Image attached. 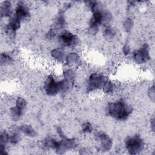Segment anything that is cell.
<instances>
[{"label": "cell", "instance_id": "1", "mask_svg": "<svg viewBox=\"0 0 155 155\" xmlns=\"http://www.w3.org/2000/svg\"><path fill=\"white\" fill-rule=\"evenodd\" d=\"M108 114L118 120H126L132 112L131 107L123 99L108 104L107 107Z\"/></svg>", "mask_w": 155, "mask_h": 155}, {"label": "cell", "instance_id": "2", "mask_svg": "<svg viewBox=\"0 0 155 155\" xmlns=\"http://www.w3.org/2000/svg\"><path fill=\"white\" fill-rule=\"evenodd\" d=\"M69 83L65 79L56 81L52 76L47 78L45 85L44 90L49 96H55L60 91H65L68 89Z\"/></svg>", "mask_w": 155, "mask_h": 155}, {"label": "cell", "instance_id": "3", "mask_svg": "<svg viewBox=\"0 0 155 155\" xmlns=\"http://www.w3.org/2000/svg\"><path fill=\"white\" fill-rule=\"evenodd\" d=\"M125 145L130 154H136L144 148L145 143L141 137L136 134L128 137L125 139Z\"/></svg>", "mask_w": 155, "mask_h": 155}, {"label": "cell", "instance_id": "4", "mask_svg": "<svg viewBox=\"0 0 155 155\" xmlns=\"http://www.w3.org/2000/svg\"><path fill=\"white\" fill-rule=\"evenodd\" d=\"M106 80L105 78L99 73H92L89 76L87 81V90L88 91H93L102 88Z\"/></svg>", "mask_w": 155, "mask_h": 155}, {"label": "cell", "instance_id": "5", "mask_svg": "<svg viewBox=\"0 0 155 155\" xmlns=\"http://www.w3.org/2000/svg\"><path fill=\"white\" fill-rule=\"evenodd\" d=\"M61 44L64 47H72L78 44L79 39L78 36L68 31H64L59 36Z\"/></svg>", "mask_w": 155, "mask_h": 155}, {"label": "cell", "instance_id": "6", "mask_svg": "<svg viewBox=\"0 0 155 155\" xmlns=\"http://www.w3.org/2000/svg\"><path fill=\"white\" fill-rule=\"evenodd\" d=\"M134 61L139 64L147 62L150 59L148 46L145 44L140 48L136 50L133 55Z\"/></svg>", "mask_w": 155, "mask_h": 155}, {"label": "cell", "instance_id": "7", "mask_svg": "<svg viewBox=\"0 0 155 155\" xmlns=\"http://www.w3.org/2000/svg\"><path fill=\"white\" fill-rule=\"evenodd\" d=\"M95 137L99 142V148L103 151H108L112 146L111 139L106 133L98 132L95 134Z\"/></svg>", "mask_w": 155, "mask_h": 155}, {"label": "cell", "instance_id": "8", "mask_svg": "<svg viewBox=\"0 0 155 155\" xmlns=\"http://www.w3.org/2000/svg\"><path fill=\"white\" fill-rule=\"evenodd\" d=\"M14 15L22 21L29 17V9L23 2H19L17 4V5L15 8Z\"/></svg>", "mask_w": 155, "mask_h": 155}, {"label": "cell", "instance_id": "9", "mask_svg": "<svg viewBox=\"0 0 155 155\" xmlns=\"http://www.w3.org/2000/svg\"><path fill=\"white\" fill-rule=\"evenodd\" d=\"M12 13V4L11 2L4 1L1 5V16L2 17H10Z\"/></svg>", "mask_w": 155, "mask_h": 155}, {"label": "cell", "instance_id": "10", "mask_svg": "<svg viewBox=\"0 0 155 155\" xmlns=\"http://www.w3.org/2000/svg\"><path fill=\"white\" fill-rule=\"evenodd\" d=\"M20 131L22 132L23 134L25 135L30 137H35L37 134L36 130L33 128L32 126L27 124H24L22 125L19 127Z\"/></svg>", "mask_w": 155, "mask_h": 155}, {"label": "cell", "instance_id": "11", "mask_svg": "<svg viewBox=\"0 0 155 155\" xmlns=\"http://www.w3.org/2000/svg\"><path fill=\"white\" fill-rule=\"evenodd\" d=\"M23 113H24V110L18 108L16 106L11 108L10 110V116L12 119L15 121L19 120L23 115Z\"/></svg>", "mask_w": 155, "mask_h": 155}, {"label": "cell", "instance_id": "12", "mask_svg": "<svg viewBox=\"0 0 155 155\" xmlns=\"http://www.w3.org/2000/svg\"><path fill=\"white\" fill-rule=\"evenodd\" d=\"M51 56L54 59L58 61H61L65 57L64 50L62 48H54L51 51Z\"/></svg>", "mask_w": 155, "mask_h": 155}, {"label": "cell", "instance_id": "13", "mask_svg": "<svg viewBox=\"0 0 155 155\" xmlns=\"http://www.w3.org/2000/svg\"><path fill=\"white\" fill-rule=\"evenodd\" d=\"M65 60L67 64H71V65L76 64L78 62L79 60V57L78 54H76V53H70L66 56Z\"/></svg>", "mask_w": 155, "mask_h": 155}, {"label": "cell", "instance_id": "14", "mask_svg": "<svg viewBox=\"0 0 155 155\" xmlns=\"http://www.w3.org/2000/svg\"><path fill=\"white\" fill-rule=\"evenodd\" d=\"M103 91L106 93H111L115 88L114 84L110 81L106 80L102 87Z\"/></svg>", "mask_w": 155, "mask_h": 155}, {"label": "cell", "instance_id": "15", "mask_svg": "<svg viewBox=\"0 0 155 155\" xmlns=\"http://www.w3.org/2000/svg\"><path fill=\"white\" fill-rule=\"evenodd\" d=\"M65 25V18L64 17V15L62 14L59 15V16L56 18L54 24V30L56 29H60L62 28Z\"/></svg>", "mask_w": 155, "mask_h": 155}, {"label": "cell", "instance_id": "16", "mask_svg": "<svg viewBox=\"0 0 155 155\" xmlns=\"http://www.w3.org/2000/svg\"><path fill=\"white\" fill-rule=\"evenodd\" d=\"M64 79H65L67 82H73L75 78L74 72L73 71V70L67 69L64 72Z\"/></svg>", "mask_w": 155, "mask_h": 155}, {"label": "cell", "instance_id": "17", "mask_svg": "<svg viewBox=\"0 0 155 155\" xmlns=\"http://www.w3.org/2000/svg\"><path fill=\"white\" fill-rule=\"evenodd\" d=\"M10 134L5 130L2 131L0 135V145L5 146L9 142Z\"/></svg>", "mask_w": 155, "mask_h": 155}, {"label": "cell", "instance_id": "18", "mask_svg": "<svg viewBox=\"0 0 155 155\" xmlns=\"http://www.w3.org/2000/svg\"><path fill=\"white\" fill-rule=\"evenodd\" d=\"M54 139L50 137H47L44 139L42 142V146L45 150H50V148H53V143Z\"/></svg>", "mask_w": 155, "mask_h": 155}, {"label": "cell", "instance_id": "19", "mask_svg": "<svg viewBox=\"0 0 155 155\" xmlns=\"http://www.w3.org/2000/svg\"><path fill=\"white\" fill-rule=\"evenodd\" d=\"M12 62V58L7 53H3L1 55V62L2 64H7Z\"/></svg>", "mask_w": 155, "mask_h": 155}, {"label": "cell", "instance_id": "20", "mask_svg": "<svg viewBox=\"0 0 155 155\" xmlns=\"http://www.w3.org/2000/svg\"><path fill=\"white\" fill-rule=\"evenodd\" d=\"M15 106L24 110L27 106V102L25 99L22 97H18L16 101Z\"/></svg>", "mask_w": 155, "mask_h": 155}, {"label": "cell", "instance_id": "21", "mask_svg": "<svg viewBox=\"0 0 155 155\" xmlns=\"http://www.w3.org/2000/svg\"><path fill=\"white\" fill-rule=\"evenodd\" d=\"M115 35L114 31L111 27H106L104 31V35L106 39H112Z\"/></svg>", "mask_w": 155, "mask_h": 155}, {"label": "cell", "instance_id": "22", "mask_svg": "<svg viewBox=\"0 0 155 155\" xmlns=\"http://www.w3.org/2000/svg\"><path fill=\"white\" fill-rule=\"evenodd\" d=\"M133 26V21L131 18H127L124 22V28L125 30L127 32H129L132 29Z\"/></svg>", "mask_w": 155, "mask_h": 155}, {"label": "cell", "instance_id": "23", "mask_svg": "<svg viewBox=\"0 0 155 155\" xmlns=\"http://www.w3.org/2000/svg\"><path fill=\"white\" fill-rule=\"evenodd\" d=\"M82 132L85 133H91L93 130V127L91 124L89 122H85L82 125Z\"/></svg>", "mask_w": 155, "mask_h": 155}, {"label": "cell", "instance_id": "24", "mask_svg": "<svg viewBox=\"0 0 155 155\" xmlns=\"http://www.w3.org/2000/svg\"><path fill=\"white\" fill-rule=\"evenodd\" d=\"M99 29V26L97 25H89L88 31L91 35L96 34Z\"/></svg>", "mask_w": 155, "mask_h": 155}, {"label": "cell", "instance_id": "25", "mask_svg": "<svg viewBox=\"0 0 155 155\" xmlns=\"http://www.w3.org/2000/svg\"><path fill=\"white\" fill-rule=\"evenodd\" d=\"M56 36V32H55V30L54 29H50L48 33L47 34V36L48 39H52V38H54Z\"/></svg>", "mask_w": 155, "mask_h": 155}, {"label": "cell", "instance_id": "26", "mask_svg": "<svg viewBox=\"0 0 155 155\" xmlns=\"http://www.w3.org/2000/svg\"><path fill=\"white\" fill-rule=\"evenodd\" d=\"M148 94L150 98H152V100H154V87L152 86L151 87H150L149 91H148Z\"/></svg>", "mask_w": 155, "mask_h": 155}, {"label": "cell", "instance_id": "27", "mask_svg": "<svg viewBox=\"0 0 155 155\" xmlns=\"http://www.w3.org/2000/svg\"><path fill=\"white\" fill-rule=\"evenodd\" d=\"M123 53L126 56L130 54V48L129 46H128L127 45H125L123 47Z\"/></svg>", "mask_w": 155, "mask_h": 155}]
</instances>
